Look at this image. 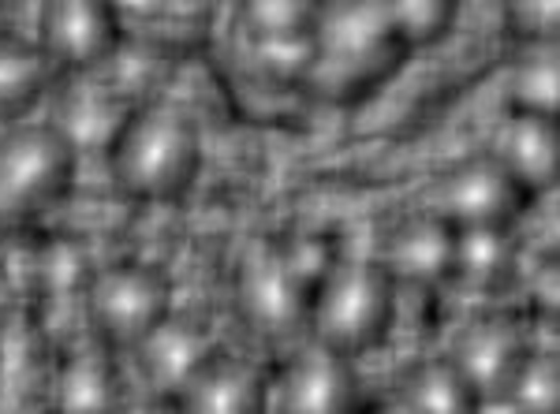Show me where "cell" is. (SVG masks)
I'll list each match as a JSON object with an SVG mask.
<instances>
[{"mask_svg": "<svg viewBox=\"0 0 560 414\" xmlns=\"http://www.w3.org/2000/svg\"><path fill=\"white\" fill-rule=\"evenodd\" d=\"M527 340L509 318H482L456 340L453 363L471 385L478 400L486 395H509L512 381L527 363Z\"/></svg>", "mask_w": 560, "mask_h": 414, "instance_id": "30bf717a", "label": "cell"}, {"mask_svg": "<svg viewBox=\"0 0 560 414\" xmlns=\"http://www.w3.org/2000/svg\"><path fill=\"white\" fill-rule=\"evenodd\" d=\"M408 49L393 0H322L303 75L329 102H359L404 64Z\"/></svg>", "mask_w": 560, "mask_h": 414, "instance_id": "6da1fadb", "label": "cell"}, {"mask_svg": "<svg viewBox=\"0 0 560 414\" xmlns=\"http://www.w3.org/2000/svg\"><path fill=\"white\" fill-rule=\"evenodd\" d=\"M404 407L408 411H475L482 407V400L475 395L471 385L464 381V374L456 370L453 358H433V363H422L404 377L400 385Z\"/></svg>", "mask_w": 560, "mask_h": 414, "instance_id": "e0dca14e", "label": "cell"}, {"mask_svg": "<svg viewBox=\"0 0 560 414\" xmlns=\"http://www.w3.org/2000/svg\"><path fill=\"white\" fill-rule=\"evenodd\" d=\"M42 52H31L23 45L0 42V116L20 113L38 97L45 83Z\"/></svg>", "mask_w": 560, "mask_h": 414, "instance_id": "d6986e66", "label": "cell"}, {"mask_svg": "<svg viewBox=\"0 0 560 414\" xmlns=\"http://www.w3.org/2000/svg\"><path fill=\"white\" fill-rule=\"evenodd\" d=\"M516 269L512 228H464L456 247V276L471 287H501Z\"/></svg>", "mask_w": 560, "mask_h": 414, "instance_id": "2e32d148", "label": "cell"}, {"mask_svg": "<svg viewBox=\"0 0 560 414\" xmlns=\"http://www.w3.org/2000/svg\"><path fill=\"white\" fill-rule=\"evenodd\" d=\"M108 168L131 202H176L202 168L198 123L176 105H147L120 123Z\"/></svg>", "mask_w": 560, "mask_h": 414, "instance_id": "7a4b0ae2", "label": "cell"}, {"mask_svg": "<svg viewBox=\"0 0 560 414\" xmlns=\"http://www.w3.org/2000/svg\"><path fill=\"white\" fill-rule=\"evenodd\" d=\"M168 314L173 281L150 262H113L86 284V321L108 351H135Z\"/></svg>", "mask_w": 560, "mask_h": 414, "instance_id": "5b68a950", "label": "cell"}, {"mask_svg": "<svg viewBox=\"0 0 560 414\" xmlns=\"http://www.w3.org/2000/svg\"><path fill=\"white\" fill-rule=\"evenodd\" d=\"M530 202L527 187L520 184L493 153L459 161L445 179H438L430 210L445 217L453 228H512V221Z\"/></svg>", "mask_w": 560, "mask_h": 414, "instance_id": "52a82bcc", "label": "cell"}, {"mask_svg": "<svg viewBox=\"0 0 560 414\" xmlns=\"http://www.w3.org/2000/svg\"><path fill=\"white\" fill-rule=\"evenodd\" d=\"M509 395H520L516 407L523 411H553L557 407V366L549 355H527L523 370L512 381Z\"/></svg>", "mask_w": 560, "mask_h": 414, "instance_id": "ffe728a7", "label": "cell"}, {"mask_svg": "<svg viewBox=\"0 0 560 414\" xmlns=\"http://www.w3.org/2000/svg\"><path fill=\"white\" fill-rule=\"evenodd\" d=\"M322 0H247L243 23L258 42H295L311 38Z\"/></svg>", "mask_w": 560, "mask_h": 414, "instance_id": "ac0fdd59", "label": "cell"}, {"mask_svg": "<svg viewBox=\"0 0 560 414\" xmlns=\"http://www.w3.org/2000/svg\"><path fill=\"white\" fill-rule=\"evenodd\" d=\"M280 411H355L363 407V385L348 355L314 344L288 366L280 381Z\"/></svg>", "mask_w": 560, "mask_h": 414, "instance_id": "8fae6325", "label": "cell"}, {"mask_svg": "<svg viewBox=\"0 0 560 414\" xmlns=\"http://www.w3.org/2000/svg\"><path fill=\"white\" fill-rule=\"evenodd\" d=\"M236 314L255 336L288 340L311 314V295L284 250L258 243L236 269Z\"/></svg>", "mask_w": 560, "mask_h": 414, "instance_id": "8992f818", "label": "cell"}, {"mask_svg": "<svg viewBox=\"0 0 560 414\" xmlns=\"http://www.w3.org/2000/svg\"><path fill=\"white\" fill-rule=\"evenodd\" d=\"M135 351H142V374L158 392L179 395L191 385V377L210 363L213 340L195 321H173L168 314Z\"/></svg>", "mask_w": 560, "mask_h": 414, "instance_id": "4fadbf2b", "label": "cell"}, {"mask_svg": "<svg viewBox=\"0 0 560 414\" xmlns=\"http://www.w3.org/2000/svg\"><path fill=\"white\" fill-rule=\"evenodd\" d=\"M75 184V142L60 128L31 123L0 139V221H31L65 202Z\"/></svg>", "mask_w": 560, "mask_h": 414, "instance_id": "277c9868", "label": "cell"}, {"mask_svg": "<svg viewBox=\"0 0 560 414\" xmlns=\"http://www.w3.org/2000/svg\"><path fill=\"white\" fill-rule=\"evenodd\" d=\"M124 42V23L113 0H45L38 45L49 64L90 71L105 64Z\"/></svg>", "mask_w": 560, "mask_h": 414, "instance_id": "ba28073f", "label": "cell"}, {"mask_svg": "<svg viewBox=\"0 0 560 414\" xmlns=\"http://www.w3.org/2000/svg\"><path fill=\"white\" fill-rule=\"evenodd\" d=\"M176 407L184 411H261L266 407V385L243 363L210 355L191 385L176 395Z\"/></svg>", "mask_w": 560, "mask_h": 414, "instance_id": "9a60e30c", "label": "cell"}, {"mask_svg": "<svg viewBox=\"0 0 560 414\" xmlns=\"http://www.w3.org/2000/svg\"><path fill=\"white\" fill-rule=\"evenodd\" d=\"M306 318L322 347L359 358L382 344L393 329L396 281L382 262H340L322 276Z\"/></svg>", "mask_w": 560, "mask_h": 414, "instance_id": "3957f363", "label": "cell"}, {"mask_svg": "<svg viewBox=\"0 0 560 414\" xmlns=\"http://www.w3.org/2000/svg\"><path fill=\"white\" fill-rule=\"evenodd\" d=\"M456 247H459V228H453L445 217L427 210L419 217L404 221L388 236L382 250V265L396 284L438 287L456 276Z\"/></svg>", "mask_w": 560, "mask_h": 414, "instance_id": "9c48e42d", "label": "cell"}, {"mask_svg": "<svg viewBox=\"0 0 560 414\" xmlns=\"http://www.w3.org/2000/svg\"><path fill=\"white\" fill-rule=\"evenodd\" d=\"M124 403V381L113 363V351L83 347L57 370L52 407L60 411H116Z\"/></svg>", "mask_w": 560, "mask_h": 414, "instance_id": "5bb4252c", "label": "cell"}, {"mask_svg": "<svg viewBox=\"0 0 560 414\" xmlns=\"http://www.w3.org/2000/svg\"><path fill=\"white\" fill-rule=\"evenodd\" d=\"M490 153L520 179L523 187H527L530 198L541 194L546 187H553L557 176H560L557 116L516 109L509 120L501 123V128H497Z\"/></svg>", "mask_w": 560, "mask_h": 414, "instance_id": "7c38bea8", "label": "cell"}]
</instances>
